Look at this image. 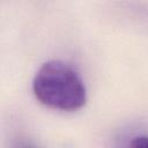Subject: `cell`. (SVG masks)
Segmentation results:
<instances>
[{
	"instance_id": "cell-1",
	"label": "cell",
	"mask_w": 148,
	"mask_h": 148,
	"mask_svg": "<svg viewBox=\"0 0 148 148\" xmlns=\"http://www.w3.org/2000/svg\"><path fill=\"white\" fill-rule=\"evenodd\" d=\"M32 91L43 105L60 111H76L87 102V89L80 74L61 60H49L39 67Z\"/></svg>"
},
{
	"instance_id": "cell-2",
	"label": "cell",
	"mask_w": 148,
	"mask_h": 148,
	"mask_svg": "<svg viewBox=\"0 0 148 148\" xmlns=\"http://www.w3.org/2000/svg\"><path fill=\"white\" fill-rule=\"evenodd\" d=\"M118 148H148L146 134H132L126 138Z\"/></svg>"
},
{
	"instance_id": "cell-3",
	"label": "cell",
	"mask_w": 148,
	"mask_h": 148,
	"mask_svg": "<svg viewBox=\"0 0 148 148\" xmlns=\"http://www.w3.org/2000/svg\"><path fill=\"white\" fill-rule=\"evenodd\" d=\"M20 148H35V147H32V146H30V145H23V146H21Z\"/></svg>"
}]
</instances>
